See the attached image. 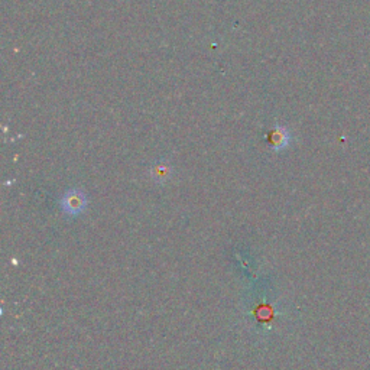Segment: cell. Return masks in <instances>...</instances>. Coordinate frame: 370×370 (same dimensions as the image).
Here are the masks:
<instances>
[{"label": "cell", "mask_w": 370, "mask_h": 370, "mask_svg": "<svg viewBox=\"0 0 370 370\" xmlns=\"http://www.w3.org/2000/svg\"><path fill=\"white\" fill-rule=\"evenodd\" d=\"M60 206L65 214L79 215L87 208V197L82 190H69L62 196Z\"/></svg>", "instance_id": "obj_1"}, {"label": "cell", "mask_w": 370, "mask_h": 370, "mask_svg": "<svg viewBox=\"0 0 370 370\" xmlns=\"http://www.w3.org/2000/svg\"><path fill=\"white\" fill-rule=\"evenodd\" d=\"M267 140H268L269 147H271L272 151L279 152V151H282V150H285V147L289 146V143H291V133H289V130L286 128H284L281 125H276L272 130H269Z\"/></svg>", "instance_id": "obj_2"}, {"label": "cell", "mask_w": 370, "mask_h": 370, "mask_svg": "<svg viewBox=\"0 0 370 370\" xmlns=\"http://www.w3.org/2000/svg\"><path fill=\"white\" fill-rule=\"evenodd\" d=\"M169 175H171V165L165 162H159L152 167V176L155 178V181L164 182L169 178Z\"/></svg>", "instance_id": "obj_3"}]
</instances>
